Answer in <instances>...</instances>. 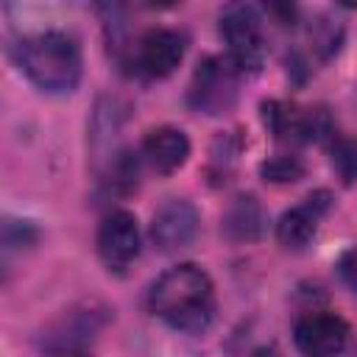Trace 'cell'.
<instances>
[{
    "instance_id": "cell-16",
    "label": "cell",
    "mask_w": 357,
    "mask_h": 357,
    "mask_svg": "<svg viewBox=\"0 0 357 357\" xmlns=\"http://www.w3.org/2000/svg\"><path fill=\"white\" fill-rule=\"evenodd\" d=\"M335 271H337V279H340L349 290H354V293H357V245L340 254V259H337Z\"/></svg>"
},
{
    "instance_id": "cell-3",
    "label": "cell",
    "mask_w": 357,
    "mask_h": 357,
    "mask_svg": "<svg viewBox=\"0 0 357 357\" xmlns=\"http://www.w3.org/2000/svg\"><path fill=\"white\" fill-rule=\"evenodd\" d=\"M218 31L226 42V59L240 73H257L265 64L268 45L262 31V14L251 3H231L220 11Z\"/></svg>"
},
{
    "instance_id": "cell-10",
    "label": "cell",
    "mask_w": 357,
    "mask_h": 357,
    "mask_svg": "<svg viewBox=\"0 0 357 357\" xmlns=\"http://www.w3.org/2000/svg\"><path fill=\"white\" fill-rule=\"evenodd\" d=\"M148 234L159 251H165V254L178 251V248L190 245L192 237L198 234V209L187 198H167L153 212Z\"/></svg>"
},
{
    "instance_id": "cell-14",
    "label": "cell",
    "mask_w": 357,
    "mask_h": 357,
    "mask_svg": "<svg viewBox=\"0 0 357 357\" xmlns=\"http://www.w3.org/2000/svg\"><path fill=\"white\" fill-rule=\"evenodd\" d=\"M329 162L343 184H354L357 181V139L346 134H332Z\"/></svg>"
},
{
    "instance_id": "cell-9",
    "label": "cell",
    "mask_w": 357,
    "mask_h": 357,
    "mask_svg": "<svg viewBox=\"0 0 357 357\" xmlns=\"http://www.w3.org/2000/svg\"><path fill=\"white\" fill-rule=\"evenodd\" d=\"M293 340L304 357H335L349 343V324L335 312H307L296 321Z\"/></svg>"
},
{
    "instance_id": "cell-2",
    "label": "cell",
    "mask_w": 357,
    "mask_h": 357,
    "mask_svg": "<svg viewBox=\"0 0 357 357\" xmlns=\"http://www.w3.org/2000/svg\"><path fill=\"white\" fill-rule=\"evenodd\" d=\"M11 59L20 73L47 95L73 92L84 73L81 45L67 31H39L11 45Z\"/></svg>"
},
{
    "instance_id": "cell-15",
    "label": "cell",
    "mask_w": 357,
    "mask_h": 357,
    "mask_svg": "<svg viewBox=\"0 0 357 357\" xmlns=\"http://www.w3.org/2000/svg\"><path fill=\"white\" fill-rule=\"evenodd\" d=\"M259 173H262L265 181L287 184V181H298L304 176V162L293 153H276V156H271L259 165Z\"/></svg>"
},
{
    "instance_id": "cell-8",
    "label": "cell",
    "mask_w": 357,
    "mask_h": 357,
    "mask_svg": "<svg viewBox=\"0 0 357 357\" xmlns=\"http://www.w3.org/2000/svg\"><path fill=\"white\" fill-rule=\"evenodd\" d=\"M98 257L109 271H126L139 257V226L126 209L109 212L98 226Z\"/></svg>"
},
{
    "instance_id": "cell-11",
    "label": "cell",
    "mask_w": 357,
    "mask_h": 357,
    "mask_svg": "<svg viewBox=\"0 0 357 357\" xmlns=\"http://www.w3.org/2000/svg\"><path fill=\"white\" fill-rule=\"evenodd\" d=\"M329 206H332V192H329V190H315V192H310L301 204L290 206V209L279 218V223H276V240H279L284 248H293V251L304 248V245L315 237V231H318L324 215L329 212Z\"/></svg>"
},
{
    "instance_id": "cell-4",
    "label": "cell",
    "mask_w": 357,
    "mask_h": 357,
    "mask_svg": "<svg viewBox=\"0 0 357 357\" xmlns=\"http://www.w3.org/2000/svg\"><path fill=\"white\" fill-rule=\"evenodd\" d=\"M187 53V33L178 28H148L137 36V42L126 50L120 59L123 67H128L131 75L156 81L167 78Z\"/></svg>"
},
{
    "instance_id": "cell-7",
    "label": "cell",
    "mask_w": 357,
    "mask_h": 357,
    "mask_svg": "<svg viewBox=\"0 0 357 357\" xmlns=\"http://www.w3.org/2000/svg\"><path fill=\"white\" fill-rule=\"evenodd\" d=\"M262 120L276 142L287 145H304L318 142L324 137H332V120L326 109L318 106H298L290 100H265L262 103Z\"/></svg>"
},
{
    "instance_id": "cell-5",
    "label": "cell",
    "mask_w": 357,
    "mask_h": 357,
    "mask_svg": "<svg viewBox=\"0 0 357 357\" xmlns=\"http://www.w3.org/2000/svg\"><path fill=\"white\" fill-rule=\"evenodd\" d=\"M237 86H240V70L226 56H206L198 61L192 73L187 103L198 114L218 117L231 112L237 100Z\"/></svg>"
},
{
    "instance_id": "cell-12",
    "label": "cell",
    "mask_w": 357,
    "mask_h": 357,
    "mask_svg": "<svg viewBox=\"0 0 357 357\" xmlns=\"http://www.w3.org/2000/svg\"><path fill=\"white\" fill-rule=\"evenodd\" d=\"M139 151H142L145 162H148L156 173L167 176V173L178 170V167L187 162V156H190V139H187V134H184L181 128L159 126V128H151V131L145 134Z\"/></svg>"
},
{
    "instance_id": "cell-1",
    "label": "cell",
    "mask_w": 357,
    "mask_h": 357,
    "mask_svg": "<svg viewBox=\"0 0 357 357\" xmlns=\"http://www.w3.org/2000/svg\"><path fill=\"white\" fill-rule=\"evenodd\" d=\"M151 312L176 332L198 335L215 318V287L206 271L192 262L167 268L148 290Z\"/></svg>"
},
{
    "instance_id": "cell-13",
    "label": "cell",
    "mask_w": 357,
    "mask_h": 357,
    "mask_svg": "<svg viewBox=\"0 0 357 357\" xmlns=\"http://www.w3.org/2000/svg\"><path fill=\"white\" fill-rule=\"evenodd\" d=\"M265 223H268V218H265L262 204H259L254 195H237V198L226 206L220 229H223V234H226L229 240H234V243H248V240L262 237Z\"/></svg>"
},
{
    "instance_id": "cell-6",
    "label": "cell",
    "mask_w": 357,
    "mask_h": 357,
    "mask_svg": "<svg viewBox=\"0 0 357 357\" xmlns=\"http://www.w3.org/2000/svg\"><path fill=\"white\" fill-rule=\"evenodd\" d=\"M106 321H109V310L98 301L73 307L42 332L39 346L53 357H84L86 346L95 340V335L103 329Z\"/></svg>"
}]
</instances>
